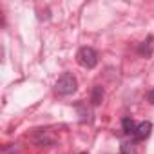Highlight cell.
Listing matches in <instances>:
<instances>
[{
    "mask_svg": "<svg viewBox=\"0 0 154 154\" xmlns=\"http://www.w3.org/2000/svg\"><path fill=\"white\" fill-rule=\"evenodd\" d=\"M120 154H129V152H127V145H125V143L122 145V152H120Z\"/></svg>",
    "mask_w": 154,
    "mask_h": 154,
    "instance_id": "obj_8",
    "label": "cell"
},
{
    "mask_svg": "<svg viewBox=\"0 0 154 154\" xmlns=\"http://www.w3.org/2000/svg\"><path fill=\"white\" fill-rule=\"evenodd\" d=\"M150 131H152V123L150 122H140L138 127H136V131H134V140H145V138H149Z\"/></svg>",
    "mask_w": 154,
    "mask_h": 154,
    "instance_id": "obj_3",
    "label": "cell"
},
{
    "mask_svg": "<svg viewBox=\"0 0 154 154\" xmlns=\"http://www.w3.org/2000/svg\"><path fill=\"white\" fill-rule=\"evenodd\" d=\"M147 98H149V102H150V103L154 105V89H150V91H149V94H147Z\"/></svg>",
    "mask_w": 154,
    "mask_h": 154,
    "instance_id": "obj_7",
    "label": "cell"
},
{
    "mask_svg": "<svg viewBox=\"0 0 154 154\" xmlns=\"http://www.w3.org/2000/svg\"><path fill=\"white\" fill-rule=\"evenodd\" d=\"M122 125H123V132H125V134L134 136V131H136V127H138V123H136L134 120H131V118H123V120H122Z\"/></svg>",
    "mask_w": 154,
    "mask_h": 154,
    "instance_id": "obj_4",
    "label": "cell"
},
{
    "mask_svg": "<svg viewBox=\"0 0 154 154\" xmlns=\"http://www.w3.org/2000/svg\"><path fill=\"white\" fill-rule=\"evenodd\" d=\"M76 60H78V63L85 69H93L98 65V54L93 47H82L78 49V53H76Z\"/></svg>",
    "mask_w": 154,
    "mask_h": 154,
    "instance_id": "obj_2",
    "label": "cell"
},
{
    "mask_svg": "<svg viewBox=\"0 0 154 154\" xmlns=\"http://www.w3.org/2000/svg\"><path fill=\"white\" fill-rule=\"evenodd\" d=\"M80 154H87V152H80Z\"/></svg>",
    "mask_w": 154,
    "mask_h": 154,
    "instance_id": "obj_9",
    "label": "cell"
},
{
    "mask_svg": "<svg viewBox=\"0 0 154 154\" xmlns=\"http://www.w3.org/2000/svg\"><path fill=\"white\" fill-rule=\"evenodd\" d=\"M102 98H103V89L102 87H94V91H93V103L98 105L102 102Z\"/></svg>",
    "mask_w": 154,
    "mask_h": 154,
    "instance_id": "obj_6",
    "label": "cell"
},
{
    "mask_svg": "<svg viewBox=\"0 0 154 154\" xmlns=\"http://www.w3.org/2000/svg\"><path fill=\"white\" fill-rule=\"evenodd\" d=\"M76 87H78V84H76V78H74L71 72H63L60 78H58L56 85H54V89H56V93H58L60 96H69V94H72V93L76 91Z\"/></svg>",
    "mask_w": 154,
    "mask_h": 154,
    "instance_id": "obj_1",
    "label": "cell"
},
{
    "mask_svg": "<svg viewBox=\"0 0 154 154\" xmlns=\"http://www.w3.org/2000/svg\"><path fill=\"white\" fill-rule=\"evenodd\" d=\"M150 42H152V36H149L147 38V42H143L141 45H140V54H143V56H150V53H152V49H150Z\"/></svg>",
    "mask_w": 154,
    "mask_h": 154,
    "instance_id": "obj_5",
    "label": "cell"
}]
</instances>
